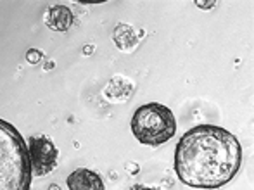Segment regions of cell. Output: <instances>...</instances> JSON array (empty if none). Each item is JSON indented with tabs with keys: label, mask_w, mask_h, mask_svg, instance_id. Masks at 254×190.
<instances>
[{
	"label": "cell",
	"mask_w": 254,
	"mask_h": 190,
	"mask_svg": "<svg viewBox=\"0 0 254 190\" xmlns=\"http://www.w3.org/2000/svg\"><path fill=\"white\" fill-rule=\"evenodd\" d=\"M242 166V145L216 125H197L182 135L175 149V171L192 189L216 190L230 184Z\"/></svg>",
	"instance_id": "cell-1"
},
{
	"label": "cell",
	"mask_w": 254,
	"mask_h": 190,
	"mask_svg": "<svg viewBox=\"0 0 254 190\" xmlns=\"http://www.w3.org/2000/svg\"><path fill=\"white\" fill-rule=\"evenodd\" d=\"M133 190H157V189H145L144 187V189H133Z\"/></svg>",
	"instance_id": "cell-9"
},
{
	"label": "cell",
	"mask_w": 254,
	"mask_h": 190,
	"mask_svg": "<svg viewBox=\"0 0 254 190\" xmlns=\"http://www.w3.org/2000/svg\"><path fill=\"white\" fill-rule=\"evenodd\" d=\"M31 178L28 142L12 123L0 118V190H30Z\"/></svg>",
	"instance_id": "cell-2"
},
{
	"label": "cell",
	"mask_w": 254,
	"mask_h": 190,
	"mask_svg": "<svg viewBox=\"0 0 254 190\" xmlns=\"http://www.w3.org/2000/svg\"><path fill=\"white\" fill-rule=\"evenodd\" d=\"M40 59H42V52H40V50H37V49H30V50H28V54H26V61H28V63L38 64V63H40Z\"/></svg>",
	"instance_id": "cell-8"
},
{
	"label": "cell",
	"mask_w": 254,
	"mask_h": 190,
	"mask_svg": "<svg viewBox=\"0 0 254 190\" xmlns=\"http://www.w3.org/2000/svg\"><path fill=\"white\" fill-rule=\"evenodd\" d=\"M131 133L140 143L159 147L177 133V120L170 107L157 102L140 106L131 116Z\"/></svg>",
	"instance_id": "cell-3"
},
{
	"label": "cell",
	"mask_w": 254,
	"mask_h": 190,
	"mask_svg": "<svg viewBox=\"0 0 254 190\" xmlns=\"http://www.w3.org/2000/svg\"><path fill=\"white\" fill-rule=\"evenodd\" d=\"M28 154H30L31 171L35 177H45L57 166V152L56 145L51 138L45 135H33L28 142Z\"/></svg>",
	"instance_id": "cell-4"
},
{
	"label": "cell",
	"mask_w": 254,
	"mask_h": 190,
	"mask_svg": "<svg viewBox=\"0 0 254 190\" xmlns=\"http://www.w3.org/2000/svg\"><path fill=\"white\" fill-rule=\"evenodd\" d=\"M113 38L118 47L121 50H127V52L133 50L138 45V37L135 33V28L130 26V24H118L113 33Z\"/></svg>",
	"instance_id": "cell-7"
},
{
	"label": "cell",
	"mask_w": 254,
	"mask_h": 190,
	"mask_svg": "<svg viewBox=\"0 0 254 190\" xmlns=\"http://www.w3.org/2000/svg\"><path fill=\"white\" fill-rule=\"evenodd\" d=\"M73 21L74 16L71 12V9L66 5H61V3L52 5L47 12V17H45L47 26L54 31H67L71 28V24H73Z\"/></svg>",
	"instance_id": "cell-6"
},
{
	"label": "cell",
	"mask_w": 254,
	"mask_h": 190,
	"mask_svg": "<svg viewBox=\"0 0 254 190\" xmlns=\"http://www.w3.org/2000/svg\"><path fill=\"white\" fill-rule=\"evenodd\" d=\"M69 190H106L102 177L88 168H78L66 180Z\"/></svg>",
	"instance_id": "cell-5"
}]
</instances>
